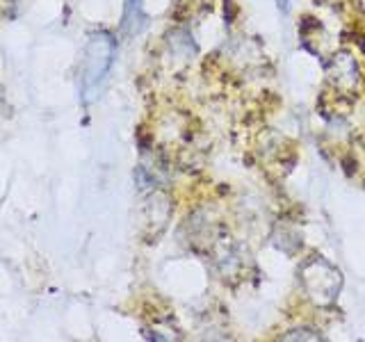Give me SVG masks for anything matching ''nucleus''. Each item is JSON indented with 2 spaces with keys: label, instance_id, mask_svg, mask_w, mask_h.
<instances>
[{
  "label": "nucleus",
  "instance_id": "nucleus-1",
  "mask_svg": "<svg viewBox=\"0 0 365 342\" xmlns=\"http://www.w3.org/2000/svg\"><path fill=\"white\" fill-rule=\"evenodd\" d=\"M114 51H117V43H114V37L110 32L98 30L89 37L85 46L83 76H80V87H83L85 103L96 98L98 89L106 85V78L114 62Z\"/></svg>",
  "mask_w": 365,
  "mask_h": 342
},
{
  "label": "nucleus",
  "instance_id": "nucleus-2",
  "mask_svg": "<svg viewBox=\"0 0 365 342\" xmlns=\"http://www.w3.org/2000/svg\"><path fill=\"white\" fill-rule=\"evenodd\" d=\"M302 281L306 285L308 294L319 304L334 301L340 290V283H342L340 274L322 258H313L308 262V265L302 269Z\"/></svg>",
  "mask_w": 365,
  "mask_h": 342
},
{
  "label": "nucleus",
  "instance_id": "nucleus-3",
  "mask_svg": "<svg viewBox=\"0 0 365 342\" xmlns=\"http://www.w3.org/2000/svg\"><path fill=\"white\" fill-rule=\"evenodd\" d=\"M144 26V9H142V0H125V9H123V21L121 28L125 34H135L137 30H142Z\"/></svg>",
  "mask_w": 365,
  "mask_h": 342
},
{
  "label": "nucleus",
  "instance_id": "nucleus-4",
  "mask_svg": "<svg viewBox=\"0 0 365 342\" xmlns=\"http://www.w3.org/2000/svg\"><path fill=\"white\" fill-rule=\"evenodd\" d=\"M281 340H322V336H317V331H311V328H297L281 336Z\"/></svg>",
  "mask_w": 365,
  "mask_h": 342
}]
</instances>
